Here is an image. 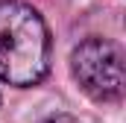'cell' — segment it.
<instances>
[{"label": "cell", "mask_w": 126, "mask_h": 123, "mask_svg": "<svg viewBox=\"0 0 126 123\" xmlns=\"http://www.w3.org/2000/svg\"><path fill=\"white\" fill-rule=\"evenodd\" d=\"M44 123H79L76 117H70V114H50Z\"/></svg>", "instance_id": "3957f363"}, {"label": "cell", "mask_w": 126, "mask_h": 123, "mask_svg": "<svg viewBox=\"0 0 126 123\" xmlns=\"http://www.w3.org/2000/svg\"><path fill=\"white\" fill-rule=\"evenodd\" d=\"M76 85L97 103H117L123 97V53L106 38H85L70 53Z\"/></svg>", "instance_id": "7a4b0ae2"}, {"label": "cell", "mask_w": 126, "mask_h": 123, "mask_svg": "<svg viewBox=\"0 0 126 123\" xmlns=\"http://www.w3.org/2000/svg\"><path fill=\"white\" fill-rule=\"evenodd\" d=\"M50 70V32L24 0L0 3V79L15 88L38 85Z\"/></svg>", "instance_id": "6da1fadb"}]
</instances>
